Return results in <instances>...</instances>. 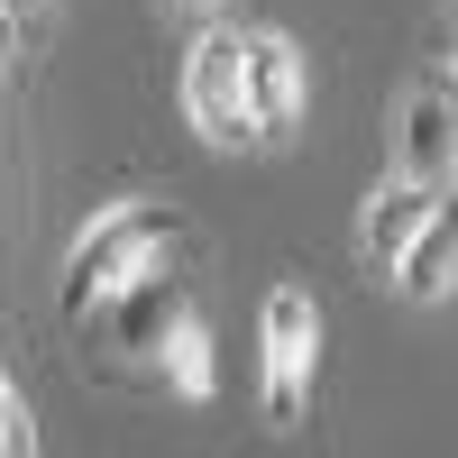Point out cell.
<instances>
[{
    "label": "cell",
    "instance_id": "6da1fadb",
    "mask_svg": "<svg viewBox=\"0 0 458 458\" xmlns=\"http://www.w3.org/2000/svg\"><path fill=\"white\" fill-rule=\"evenodd\" d=\"M202 302H193V276H183V239L165 257H147L138 276L101 302L92 321H73V339H83V358L101 376H147V367H165V339L193 321Z\"/></svg>",
    "mask_w": 458,
    "mask_h": 458
},
{
    "label": "cell",
    "instance_id": "7a4b0ae2",
    "mask_svg": "<svg viewBox=\"0 0 458 458\" xmlns=\"http://www.w3.org/2000/svg\"><path fill=\"white\" fill-rule=\"evenodd\" d=\"M174 239H183V211H174V202H110V211H92L83 239L64 248V276H55V312H64V330L92 321L101 302L120 293L147 257H165Z\"/></svg>",
    "mask_w": 458,
    "mask_h": 458
},
{
    "label": "cell",
    "instance_id": "3957f363",
    "mask_svg": "<svg viewBox=\"0 0 458 458\" xmlns=\"http://www.w3.org/2000/svg\"><path fill=\"white\" fill-rule=\"evenodd\" d=\"M312 376H321V312L302 284H276L266 321H257V403L276 431H293L312 412Z\"/></svg>",
    "mask_w": 458,
    "mask_h": 458
},
{
    "label": "cell",
    "instance_id": "277c9868",
    "mask_svg": "<svg viewBox=\"0 0 458 458\" xmlns=\"http://www.w3.org/2000/svg\"><path fill=\"white\" fill-rule=\"evenodd\" d=\"M183 120H193L211 147H257V120H248V37L239 28H211L193 37V55H183Z\"/></svg>",
    "mask_w": 458,
    "mask_h": 458
},
{
    "label": "cell",
    "instance_id": "5b68a950",
    "mask_svg": "<svg viewBox=\"0 0 458 458\" xmlns=\"http://www.w3.org/2000/svg\"><path fill=\"white\" fill-rule=\"evenodd\" d=\"M394 174L458 183V73H431L394 101Z\"/></svg>",
    "mask_w": 458,
    "mask_h": 458
},
{
    "label": "cell",
    "instance_id": "8992f818",
    "mask_svg": "<svg viewBox=\"0 0 458 458\" xmlns=\"http://www.w3.org/2000/svg\"><path fill=\"white\" fill-rule=\"evenodd\" d=\"M449 211V183H412V174H386L376 193L358 202V248H367V266L394 284V266H403V248L422 239V229Z\"/></svg>",
    "mask_w": 458,
    "mask_h": 458
},
{
    "label": "cell",
    "instance_id": "52a82bcc",
    "mask_svg": "<svg viewBox=\"0 0 458 458\" xmlns=\"http://www.w3.org/2000/svg\"><path fill=\"white\" fill-rule=\"evenodd\" d=\"M248 120H257V147L302 129V47L284 28H248Z\"/></svg>",
    "mask_w": 458,
    "mask_h": 458
},
{
    "label": "cell",
    "instance_id": "ba28073f",
    "mask_svg": "<svg viewBox=\"0 0 458 458\" xmlns=\"http://www.w3.org/2000/svg\"><path fill=\"white\" fill-rule=\"evenodd\" d=\"M449 276H458V202H449V211L422 229V239L403 248V266H394V293H403V302H440V293H449Z\"/></svg>",
    "mask_w": 458,
    "mask_h": 458
},
{
    "label": "cell",
    "instance_id": "9c48e42d",
    "mask_svg": "<svg viewBox=\"0 0 458 458\" xmlns=\"http://www.w3.org/2000/svg\"><path fill=\"white\" fill-rule=\"evenodd\" d=\"M157 386H165V394H183V403H202V394H211V321H202V312H193V321H183V330L165 339Z\"/></svg>",
    "mask_w": 458,
    "mask_h": 458
},
{
    "label": "cell",
    "instance_id": "30bf717a",
    "mask_svg": "<svg viewBox=\"0 0 458 458\" xmlns=\"http://www.w3.org/2000/svg\"><path fill=\"white\" fill-rule=\"evenodd\" d=\"M0 28H10V73H28V55L47 47V0H0Z\"/></svg>",
    "mask_w": 458,
    "mask_h": 458
},
{
    "label": "cell",
    "instance_id": "8fae6325",
    "mask_svg": "<svg viewBox=\"0 0 458 458\" xmlns=\"http://www.w3.org/2000/svg\"><path fill=\"white\" fill-rule=\"evenodd\" d=\"M0 458H37V422H28L19 386H0Z\"/></svg>",
    "mask_w": 458,
    "mask_h": 458
},
{
    "label": "cell",
    "instance_id": "7c38bea8",
    "mask_svg": "<svg viewBox=\"0 0 458 458\" xmlns=\"http://www.w3.org/2000/svg\"><path fill=\"white\" fill-rule=\"evenodd\" d=\"M431 55H440V73H458V0H440V19H431Z\"/></svg>",
    "mask_w": 458,
    "mask_h": 458
},
{
    "label": "cell",
    "instance_id": "4fadbf2b",
    "mask_svg": "<svg viewBox=\"0 0 458 458\" xmlns=\"http://www.w3.org/2000/svg\"><path fill=\"white\" fill-rule=\"evenodd\" d=\"M174 10H211V0H174Z\"/></svg>",
    "mask_w": 458,
    "mask_h": 458
}]
</instances>
